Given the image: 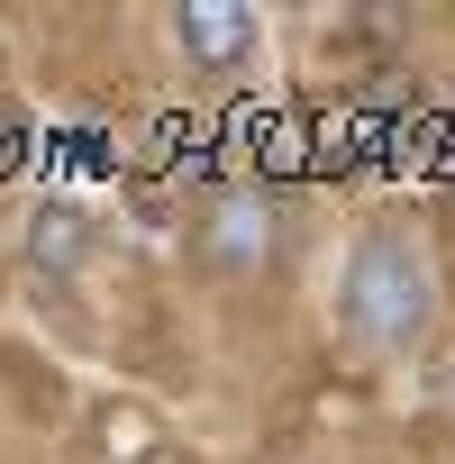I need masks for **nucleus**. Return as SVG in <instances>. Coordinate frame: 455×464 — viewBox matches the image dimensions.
<instances>
[{"mask_svg": "<svg viewBox=\"0 0 455 464\" xmlns=\"http://www.w3.org/2000/svg\"><path fill=\"white\" fill-rule=\"evenodd\" d=\"M337 328L364 346V355H410L428 346L437 328V274H428V246L410 227H364L346 274H337Z\"/></svg>", "mask_w": 455, "mask_h": 464, "instance_id": "1", "label": "nucleus"}, {"mask_svg": "<svg viewBox=\"0 0 455 464\" xmlns=\"http://www.w3.org/2000/svg\"><path fill=\"white\" fill-rule=\"evenodd\" d=\"M292 246V200L274 182H218L200 209H191V265L218 274V283H247V274H274Z\"/></svg>", "mask_w": 455, "mask_h": 464, "instance_id": "2", "label": "nucleus"}, {"mask_svg": "<svg viewBox=\"0 0 455 464\" xmlns=\"http://www.w3.org/2000/svg\"><path fill=\"white\" fill-rule=\"evenodd\" d=\"M164 37H173L182 73L228 82V73H247V64H256L265 19H256V10H237V0H182V10H164Z\"/></svg>", "mask_w": 455, "mask_h": 464, "instance_id": "3", "label": "nucleus"}, {"mask_svg": "<svg viewBox=\"0 0 455 464\" xmlns=\"http://www.w3.org/2000/svg\"><path fill=\"white\" fill-rule=\"evenodd\" d=\"M92 246H101V227H92L73 200H46V209L28 218V256H37V274H73V265H92Z\"/></svg>", "mask_w": 455, "mask_h": 464, "instance_id": "4", "label": "nucleus"}]
</instances>
